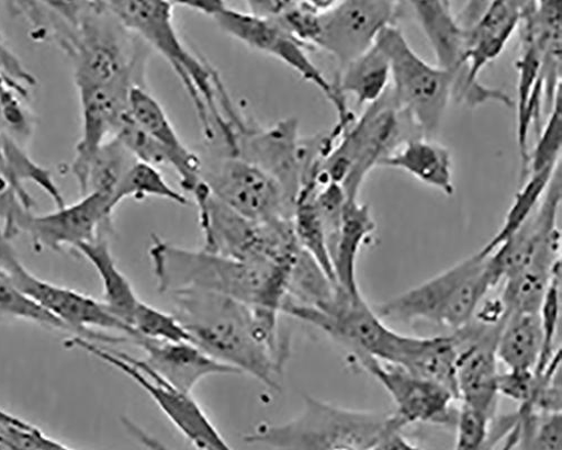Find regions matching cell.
I'll return each instance as SVG.
<instances>
[{"instance_id":"6da1fadb","label":"cell","mask_w":562,"mask_h":450,"mask_svg":"<svg viewBox=\"0 0 562 450\" xmlns=\"http://www.w3.org/2000/svg\"><path fill=\"white\" fill-rule=\"evenodd\" d=\"M36 41L54 42L72 64L79 92L119 82L144 86L148 45L106 2H15Z\"/></svg>"},{"instance_id":"7a4b0ae2","label":"cell","mask_w":562,"mask_h":450,"mask_svg":"<svg viewBox=\"0 0 562 450\" xmlns=\"http://www.w3.org/2000/svg\"><path fill=\"white\" fill-rule=\"evenodd\" d=\"M172 315L192 344L217 362L281 390L290 346L268 331L251 306L212 292L181 290L168 294Z\"/></svg>"},{"instance_id":"3957f363","label":"cell","mask_w":562,"mask_h":450,"mask_svg":"<svg viewBox=\"0 0 562 450\" xmlns=\"http://www.w3.org/2000/svg\"><path fill=\"white\" fill-rule=\"evenodd\" d=\"M160 293L200 290L240 301L278 318L295 261L256 265L204 249H186L155 236L149 250ZM299 257V256H297ZM297 259V258H296Z\"/></svg>"},{"instance_id":"277c9868","label":"cell","mask_w":562,"mask_h":450,"mask_svg":"<svg viewBox=\"0 0 562 450\" xmlns=\"http://www.w3.org/2000/svg\"><path fill=\"white\" fill-rule=\"evenodd\" d=\"M106 4L127 30L171 66L192 99L206 144L218 139L226 128L225 110L232 100L215 69L179 36L173 22L176 4L155 0H113Z\"/></svg>"},{"instance_id":"5b68a950","label":"cell","mask_w":562,"mask_h":450,"mask_svg":"<svg viewBox=\"0 0 562 450\" xmlns=\"http://www.w3.org/2000/svg\"><path fill=\"white\" fill-rule=\"evenodd\" d=\"M426 138L395 101L391 86L385 95L366 108L348 125L323 161L317 183L341 185L347 200H358L368 173L413 139Z\"/></svg>"},{"instance_id":"8992f818","label":"cell","mask_w":562,"mask_h":450,"mask_svg":"<svg viewBox=\"0 0 562 450\" xmlns=\"http://www.w3.org/2000/svg\"><path fill=\"white\" fill-rule=\"evenodd\" d=\"M304 402L297 418L259 425L244 440L276 450H371L404 428L395 414L342 408L308 395Z\"/></svg>"},{"instance_id":"52a82bcc","label":"cell","mask_w":562,"mask_h":450,"mask_svg":"<svg viewBox=\"0 0 562 450\" xmlns=\"http://www.w3.org/2000/svg\"><path fill=\"white\" fill-rule=\"evenodd\" d=\"M496 286L488 257L476 252L373 310L384 322H425L457 333L473 322L480 305Z\"/></svg>"},{"instance_id":"ba28073f","label":"cell","mask_w":562,"mask_h":450,"mask_svg":"<svg viewBox=\"0 0 562 450\" xmlns=\"http://www.w3.org/2000/svg\"><path fill=\"white\" fill-rule=\"evenodd\" d=\"M191 194L199 209L204 250L256 265L293 262L302 250L293 220L247 218L217 200L202 182Z\"/></svg>"},{"instance_id":"9c48e42d","label":"cell","mask_w":562,"mask_h":450,"mask_svg":"<svg viewBox=\"0 0 562 450\" xmlns=\"http://www.w3.org/2000/svg\"><path fill=\"white\" fill-rule=\"evenodd\" d=\"M115 209L110 199L89 193L72 205L46 214L27 210L11 190L0 192V220L8 240L26 234L35 251L61 252L97 241L102 232L111 227Z\"/></svg>"},{"instance_id":"30bf717a","label":"cell","mask_w":562,"mask_h":450,"mask_svg":"<svg viewBox=\"0 0 562 450\" xmlns=\"http://www.w3.org/2000/svg\"><path fill=\"white\" fill-rule=\"evenodd\" d=\"M0 268L33 302L63 323L69 333L89 341L120 344L136 335L120 322L102 301L81 292L41 280L21 262L0 228Z\"/></svg>"},{"instance_id":"8fae6325","label":"cell","mask_w":562,"mask_h":450,"mask_svg":"<svg viewBox=\"0 0 562 450\" xmlns=\"http://www.w3.org/2000/svg\"><path fill=\"white\" fill-rule=\"evenodd\" d=\"M177 7L211 16L227 35L243 42L252 50L285 64L304 80L316 86L335 106L338 114L337 124L346 126L356 119L348 108L347 100L337 93L335 85L313 64L305 45L274 21L248 11L232 9L223 2H187L177 3Z\"/></svg>"},{"instance_id":"7c38bea8","label":"cell","mask_w":562,"mask_h":450,"mask_svg":"<svg viewBox=\"0 0 562 450\" xmlns=\"http://www.w3.org/2000/svg\"><path fill=\"white\" fill-rule=\"evenodd\" d=\"M376 44L390 61L391 90L395 101L425 137L431 139L452 99V76L422 59L395 25L386 27Z\"/></svg>"},{"instance_id":"4fadbf2b","label":"cell","mask_w":562,"mask_h":450,"mask_svg":"<svg viewBox=\"0 0 562 450\" xmlns=\"http://www.w3.org/2000/svg\"><path fill=\"white\" fill-rule=\"evenodd\" d=\"M65 346L83 350L125 374L156 402L170 423L198 450H233L193 395L171 386L143 360L108 350L78 336L67 339Z\"/></svg>"},{"instance_id":"5bb4252c","label":"cell","mask_w":562,"mask_h":450,"mask_svg":"<svg viewBox=\"0 0 562 450\" xmlns=\"http://www.w3.org/2000/svg\"><path fill=\"white\" fill-rule=\"evenodd\" d=\"M201 158V182L226 206L257 222L293 220L295 204L269 173L237 156Z\"/></svg>"},{"instance_id":"9a60e30c","label":"cell","mask_w":562,"mask_h":450,"mask_svg":"<svg viewBox=\"0 0 562 450\" xmlns=\"http://www.w3.org/2000/svg\"><path fill=\"white\" fill-rule=\"evenodd\" d=\"M416 20L437 58V66L453 78L452 99L468 106L498 103L508 109L513 100L501 89L484 83L472 85L464 66L465 29L459 23L449 2L409 3Z\"/></svg>"},{"instance_id":"2e32d148","label":"cell","mask_w":562,"mask_h":450,"mask_svg":"<svg viewBox=\"0 0 562 450\" xmlns=\"http://www.w3.org/2000/svg\"><path fill=\"white\" fill-rule=\"evenodd\" d=\"M400 3L387 0H345L333 2L321 13L315 49L331 55L339 65L369 52L380 34L394 25Z\"/></svg>"},{"instance_id":"e0dca14e","label":"cell","mask_w":562,"mask_h":450,"mask_svg":"<svg viewBox=\"0 0 562 450\" xmlns=\"http://www.w3.org/2000/svg\"><path fill=\"white\" fill-rule=\"evenodd\" d=\"M503 325L487 326L473 319L453 333L459 346L457 395L461 405L495 418L498 403L496 346Z\"/></svg>"},{"instance_id":"ac0fdd59","label":"cell","mask_w":562,"mask_h":450,"mask_svg":"<svg viewBox=\"0 0 562 450\" xmlns=\"http://www.w3.org/2000/svg\"><path fill=\"white\" fill-rule=\"evenodd\" d=\"M351 357L386 390L404 427L412 424L456 426L458 412L453 410V402L457 398L449 390L370 356Z\"/></svg>"},{"instance_id":"d6986e66","label":"cell","mask_w":562,"mask_h":450,"mask_svg":"<svg viewBox=\"0 0 562 450\" xmlns=\"http://www.w3.org/2000/svg\"><path fill=\"white\" fill-rule=\"evenodd\" d=\"M132 82H119L79 92L81 135L76 146L71 172L81 198L86 193V177L90 160L98 150L115 137L128 113Z\"/></svg>"},{"instance_id":"ffe728a7","label":"cell","mask_w":562,"mask_h":450,"mask_svg":"<svg viewBox=\"0 0 562 450\" xmlns=\"http://www.w3.org/2000/svg\"><path fill=\"white\" fill-rule=\"evenodd\" d=\"M128 342L145 352L143 363L171 386L192 394L212 375H238L236 369L217 362L191 342H170L135 336Z\"/></svg>"},{"instance_id":"44dd1931","label":"cell","mask_w":562,"mask_h":450,"mask_svg":"<svg viewBox=\"0 0 562 450\" xmlns=\"http://www.w3.org/2000/svg\"><path fill=\"white\" fill-rule=\"evenodd\" d=\"M128 116L168 153L181 188L192 193L201 182L202 158L181 142L165 109L146 87L135 86L132 89Z\"/></svg>"},{"instance_id":"7402d4cb","label":"cell","mask_w":562,"mask_h":450,"mask_svg":"<svg viewBox=\"0 0 562 450\" xmlns=\"http://www.w3.org/2000/svg\"><path fill=\"white\" fill-rule=\"evenodd\" d=\"M525 2L501 0L486 3L479 19L465 29L464 66L472 85L482 83V70L505 50L512 35L519 29Z\"/></svg>"},{"instance_id":"603a6c76","label":"cell","mask_w":562,"mask_h":450,"mask_svg":"<svg viewBox=\"0 0 562 450\" xmlns=\"http://www.w3.org/2000/svg\"><path fill=\"white\" fill-rule=\"evenodd\" d=\"M521 54L517 63L519 71L517 106V139L522 161V180L526 179L529 160V135L532 127L537 137L541 131L542 105L547 98V83L543 74L542 55L530 29L519 24Z\"/></svg>"},{"instance_id":"cb8c5ba5","label":"cell","mask_w":562,"mask_h":450,"mask_svg":"<svg viewBox=\"0 0 562 450\" xmlns=\"http://www.w3.org/2000/svg\"><path fill=\"white\" fill-rule=\"evenodd\" d=\"M380 167L403 170L447 196L454 193L451 154L429 138L409 140L382 160Z\"/></svg>"},{"instance_id":"d4e9b609","label":"cell","mask_w":562,"mask_h":450,"mask_svg":"<svg viewBox=\"0 0 562 450\" xmlns=\"http://www.w3.org/2000/svg\"><path fill=\"white\" fill-rule=\"evenodd\" d=\"M376 230L370 206L358 200H347L341 228L331 249V261L337 284L349 293H359L357 260L363 244Z\"/></svg>"},{"instance_id":"484cf974","label":"cell","mask_w":562,"mask_h":450,"mask_svg":"<svg viewBox=\"0 0 562 450\" xmlns=\"http://www.w3.org/2000/svg\"><path fill=\"white\" fill-rule=\"evenodd\" d=\"M337 93L355 98L357 106H369L381 100L391 86V66L378 44L339 69L334 82Z\"/></svg>"},{"instance_id":"4316f807","label":"cell","mask_w":562,"mask_h":450,"mask_svg":"<svg viewBox=\"0 0 562 450\" xmlns=\"http://www.w3.org/2000/svg\"><path fill=\"white\" fill-rule=\"evenodd\" d=\"M76 251L97 269L103 285V304L115 318L132 328L133 315L140 300L121 272L108 240L102 237L77 247Z\"/></svg>"},{"instance_id":"83f0119b","label":"cell","mask_w":562,"mask_h":450,"mask_svg":"<svg viewBox=\"0 0 562 450\" xmlns=\"http://www.w3.org/2000/svg\"><path fill=\"white\" fill-rule=\"evenodd\" d=\"M542 349L539 313L512 314L501 331L496 355L507 371H535Z\"/></svg>"},{"instance_id":"f1b7e54d","label":"cell","mask_w":562,"mask_h":450,"mask_svg":"<svg viewBox=\"0 0 562 450\" xmlns=\"http://www.w3.org/2000/svg\"><path fill=\"white\" fill-rule=\"evenodd\" d=\"M4 146L9 166V188L27 210H32L35 202L25 190V182L35 184L46 193L55 203L56 209L67 205L52 171L36 164L5 131Z\"/></svg>"},{"instance_id":"f546056e","label":"cell","mask_w":562,"mask_h":450,"mask_svg":"<svg viewBox=\"0 0 562 450\" xmlns=\"http://www.w3.org/2000/svg\"><path fill=\"white\" fill-rule=\"evenodd\" d=\"M136 161L116 137L105 143L89 162L85 196L98 193L110 199L113 205L122 180Z\"/></svg>"},{"instance_id":"4dcf8cb0","label":"cell","mask_w":562,"mask_h":450,"mask_svg":"<svg viewBox=\"0 0 562 450\" xmlns=\"http://www.w3.org/2000/svg\"><path fill=\"white\" fill-rule=\"evenodd\" d=\"M560 164L554 168L530 175L525 180L522 189L514 198L499 232L479 251L482 256L488 257L524 227L539 206Z\"/></svg>"},{"instance_id":"1f68e13d","label":"cell","mask_w":562,"mask_h":450,"mask_svg":"<svg viewBox=\"0 0 562 450\" xmlns=\"http://www.w3.org/2000/svg\"><path fill=\"white\" fill-rule=\"evenodd\" d=\"M301 196L293 216L294 232L300 247L308 254L336 284L334 266L321 216L312 199ZM338 285V284H337Z\"/></svg>"},{"instance_id":"d6a6232c","label":"cell","mask_w":562,"mask_h":450,"mask_svg":"<svg viewBox=\"0 0 562 450\" xmlns=\"http://www.w3.org/2000/svg\"><path fill=\"white\" fill-rule=\"evenodd\" d=\"M161 199L178 205L189 203L186 196L172 189L158 168L136 161L119 187L113 205L116 209L124 200Z\"/></svg>"},{"instance_id":"836d02e7","label":"cell","mask_w":562,"mask_h":450,"mask_svg":"<svg viewBox=\"0 0 562 450\" xmlns=\"http://www.w3.org/2000/svg\"><path fill=\"white\" fill-rule=\"evenodd\" d=\"M561 145L562 114L561 89H559L551 106L547 124L541 127V131L538 134V142L533 150L529 154L526 179L530 175L557 167L560 164Z\"/></svg>"},{"instance_id":"e575fe53","label":"cell","mask_w":562,"mask_h":450,"mask_svg":"<svg viewBox=\"0 0 562 450\" xmlns=\"http://www.w3.org/2000/svg\"><path fill=\"white\" fill-rule=\"evenodd\" d=\"M0 315L31 322L46 328L69 331L63 323L20 291L2 268H0Z\"/></svg>"},{"instance_id":"d590c367","label":"cell","mask_w":562,"mask_h":450,"mask_svg":"<svg viewBox=\"0 0 562 450\" xmlns=\"http://www.w3.org/2000/svg\"><path fill=\"white\" fill-rule=\"evenodd\" d=\"M131 327L135 335L148 339L192 344L190 335L171 313L164 312L143 301L136 307Z\"/></svg>"},{"instance_id":"8d00e7d4","label":"cell","mask_w":562,"mask_h":450,"mask_svg":"<svg viewBox=\"0 0 562 450\" xmlns=\"http://www.w3.org/2000/svg\"><path fill=\"white\" fill-rule=\"evenodd\" d=\"M29 88L0 74V122L12 132L27 138L32 133V119L23 102Z\"/></svg>"},{"instance_id":"74e56055","label":"cell","mask_w":562,"mask_h":450,"mask_svg":"<svg viewBox=\"0 0 562 450\" xmlns=\"http://www.w3.org/2000/svg\"><path fill=\"white\" fill-rule=\"evenodd\" d=\"M560 284L561 270L558 272L544 295L539 310V318L542 331V349L535 372L542 373L551 362L558 350L554 348L559 322H560Z\"/></svg>"},{"instance_id":"f35d334b","label":"cell","mask_w":562,"mask_h":450,"mask_svg":"<svg viewBox=\"0 0 562 450\" xmlns=\"http://www.w3.org/2000/svg\"><path fill=\"white\" fill-rule=\"evenodd\" d=\"M0 446L8 450H76L46 436L36 426L0 425Z\"/></svg>"},{"instance_id":"ab89813d","label":"cell","mask_w":562,"mask_h":450,"mask_svg":"<svg viewBox=\"0 0 562 450\" xmlns=\"http://www.w3.org/2000/svg\"><path fill=\"white\" fill-rule=\"evenodd\" d=\"M542 373L535 371H506L499 373L498 393L521 404H532L540 391Z\"/></svg>"},{"instance_id":"60d3db41","label":"cell","mask_w":562,"mask_h":450,"mask_svg":"<svg viewBox=\"0 0 562 450\" xmlns=\"http://www.w3.org/2000/svg\"><path fill=\"white\" fill-rule=\"evenodd\" d=\"M0 74L30 88L36 85V78L24 67L22 61L8 47L5 40L0 34Z\"/></svg>"},{"instance_id":"b9f144b4","label":"cell","mask_w":562,"mask_h":450,"mask_svg":"<svg viewBox=\"0 0 562 450\" xmlns=\"http://www.w3.org/2000/svg\"><path fill=\"white\" fill-rule=\"evenodd\" d=\"M122 425L131 437L148 450H175L126 417L122 418Z\"/></svg>"},{"instance_id":"7bdbcfd3","label":"cell","mask_w":562,"mask_h":450,"mask_svg":"<svg viewBox=\"0 0 562 450\" xmlns=\"http://www.w3.org/2000/svg\"><path fill=\"white\" fill-rule=\"evenodd\" d=\"M371 450H422L409 442L403 435L402 430H396L384 437Z\"/></svg>"},{"instance_id":"ee69618b","label":"cell","mask_w":562,"mask_h":450,"mask_svg":"<svg viewBox=\"0 0 562 450\" xmlns=\"http://www.w3.org/2000/svg\"><path fill=\"white\" fill-rule=\"evenodd\" d=\"M9 188V166L4 146V130L0 128V192Z\"/></svg>"},{"instance_id":"f6af8a7d","label":"cell","mask_w":562,"mask_h":450,"mask_svg":"<svg viewBox=\"0 0 562 450\" xmlns=\"http://www.w3.org/2000/svg\"><path fill=\"white\" fill-rule=\"evenodd\" d=\"M0 425L29 427L30 423L22 420L21 418L13 416L2 409H0Z\"/></svg>"},{"instance_id":"bcb514c9","label":"cell","mask_w":562,"mask_h":450,"mask_svg":"<svg viewBox=\"0 0 562 450\" xmlns=\"http://www.w3.org/2000/svg\"><path fill=\"white\" fill-rule=\"evenodd\" d=\"M0 450H8V449H5L4 447L0 446Z\"/></svg>"}]
</instances>
